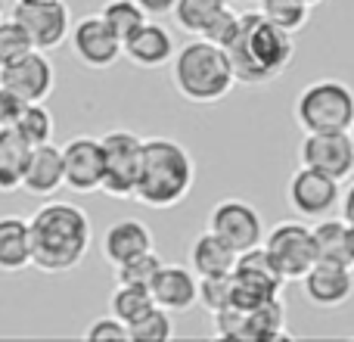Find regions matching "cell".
<instances>
[{
  "label": "cell",
  "instance_id": "obj_30",
  "mask_svg": "<svg viewBox=\"0 0 354 342\" xmlns=\"http://www.w3.org/2000/svg\"><path fill=\"white\" fill-rule=\"evenodd\" d=\"M100 16L106 19V25H109V28L115 31L122 41H124V37H131L149 19L137 0H106Z\"/></svg>",
  "mask_w": 354,
  "mask_h": 342
},
{
  "label": "cell",
  "instance_id": "obj_9",
  "mask_svg": "<svg viewBox=\"0 0 354 342\" xmlns=\"http://www.w3.org/2000/svg\"><path fill=\"white\" fill-rule=\"evenodd\" d=\"M68 47H72V56L81 62L84 69H93V72H103V69H112L118 60L124 56L122 50V37L106 25V19L100 16H81L78 22H72V31H68Z\"/></svg>",
  "mask_w": 354,
  "mask_h": 342
},
{
  "label": "cell",
  "instance_id": "obj_19",
  "mask_svg": "<svg viewBox=\"0 0 354 342\" xmlns=\"http://www.w3.org/2000/svg\"><path fill=\"white\" fill-rule=\"evenodd\" d=\"M59 187H66V165H62V147L53 141L35 143L25 162L22 190L31 196H53Z\"/></svg>",
  "mask_w": 354,
  "mask_h": 342
},
{
  "label": "cell",
  "instance_id": "obj_32",
  "mask_svg": "<svg viewBox=\"0 0 354 342\" xmlns=\"http://www.w3.org/2000/svg\"><path fill=\"white\" fill-rule=\"evenodd\" d=\"M131 339L134 342H165L174 336V324H171V312H165L162 305H156L153 312H147L140 321L128 327Z\"/></svg>",
  "mask_w": 354,
  "mask_h": 342
},
{
  "label": "cell",
  "instance_id": "obj_25",
  "mask_svg": "<svg viewBox=\"0 0 354 342\" xmlns=\"http://www.w3.org/2000/svg\"><path fill=\"white\" fill-rule=\"evenodd\" d=\"M286 305L280 296L264 299L249 308V330H245V342H277L286 339Z\"/></svg>",
  "mask_w": 354,
  "mask_h": 342
},
{
  "label": "cell",
  "instance_id": "obj_4",
  "mask_svg": "<svg viewBox=\"0 0 354 342\" xmlns=\"http://www.w3.org/2000/svg\"><path fill=\"white\" fill-rule=\"evenodd\" d=\"M171 81L174 91L187 103L212 106L233 91L236 75H233L230 56L224 47L205 41V37H196V41L177 47L171 60Z\"/></svg>",
  "mask_w": 354,
  "mask_h": 342
},
{
  "label": "cell",
  "instance_id": "obj_46",
  "mask_svg": "<svg viewBox=\"0 0 354 342\" xmlns=\"http://www.w3.org/2000/svg\"><path fill=\"white\" fill-rule=\"evenodd\" d=\"M351 252H354V243H351Z\"/></svg>",
  "mask_w": 354,
  "mask_h": 342
},
{
  "label": "cell",
  "instance_id": "obj_33",
  "mask_svg": "<svg viewBox=\"0 0 354 342\" xmlns=\"http://www.w3.org/2000/svg\"><path fill=\"white\" fill-rule=\"evenodd\" d=\"M28 50H35V44H31L28 31L22 28V22L12 19V16L0 19V66H6V62L25 56Z\"/></svg>",
  "mask_w": 354,
  "mask_h": 342
},
{
  "label": "cell",
  "instance_id": "obj_38",
  "mask_svg": "<svg viewBox=\"0 0 354 342\" xmlns=\"http://www.w3.org/2000/svg\"><path fill=\"white\" fill-rule=\"evenodd\" d=\"M22 100L16 97L12 91H6V87H0V128H12L19 118V112H22Z\"/></svg>",
  "mask_w": 354,
  "mask_h": 342
},
{
  "label": "cell",
  "instance_id": "obj_6",
  "mask_svg": "<svg viewBox=\"0 0 354 342\" xmlns=\"http://www.w3.org/2000/svg\"><path fill=\"white\" fill-rule=\"evenodd\" d=\"M103 143V193L112 199H134L137 181H140V165H143V137L128 128L106 131L100 137Z\"/></svg>",
  "mask_w": 354,
  "mask_h": 342
},
{
  "label": "cell",
  "instance_id": "obj_5",
  "mask_svg": "<svg viewBox=\"0 0 354 342\" xmlns=\"http://www.w3.org/2000/svg\"><path fill=\"white\" fill-rule=\"evenodd\" d=\"M354 122V91L345 81H311L295 100V125L301 131H348Z\"/></svg>",
  "mask_w": 354,
  "mask_h": 342
},
{
  "label": "cell",
  "instance_id": "obj_21",
  "mask_svg": "<svg viewBox=\"0 0 354 342\" xmlns=\"http://www.w3.org/2000/svg\"><path fill=\"white\" fill-rule=\"evenodd\" d=\"M314 233V246H317V262H336V264H348L354 268V227L339 215V218H317V224L311 227Z\"/></svg>",
  "mask_w": 354,
  "mask_h": 342
},
{
  "label": "cell",
  "instance_id": "obj_39",
  "mask_svg": "<svg viewBox=\"0 0 354 342\" xmlns=\"http://www.w3.org/2000/svg\"><path fill=\"white\" fill-rule=\"evenodd\" d=\"M137 3L143 6V12H147V16L159 19V16H168V12L174 10L177 0H137Z\"/></svg>",
  "mask_w": 354,
  "mask_h": 342
},
{
  "label": "cell",
  "instance_id": "obj_8",
  "mask_svg": "<svg viewBox=\"0 0 354 342\" xmlns=\"http://www.w3.org/2000/svg\"><path fill=\"white\" fill-rule=\"evenodd\" d=\"M264 249L277 262L286 280H301L317 264V246L314 233L301 221H280L274 231L264 233Z\"/></svg>",
  "mask_w": 354,
  "mask_h": 342
},
{
  "label": "cell",
  "instance_id": "obj_20",
  "mask_svg": "<svg viewBox=\"0 0 354 342\" xmlns=\"http://www.w3.org/2000/svg\"><path fill=\"white\" fill-rule=\"evenodd\" d=\"M149 249H153V231L137 218L115 221V224L103 233V255L112 268L124 264L134 255H143V252H149Z\"/></svg>",
  "mask_w": 354,
  "mask_h": 342
},
{
  "label": "cell",
  "instance_id": "obj_44",
  "mask_svg": "<svg viewBox=\"0 0 354 342\" xmlns=\"http://www.w3.org/2000/svg\"><path fill=\"white\" fill-rule=\"evenodd\" d=\"M348 137H351V143H354V122H351V128H348Z\"/></svg>",
  "mask_w": 354,
  "mask_h": 342
},
{
  "label": "cell",
  "instance_id": "obj_40",
  "mask_svg": "<svg viewBox=\"0 0 354 342\" xmlns=\"http://www.w3.org/2000/svg\"><path fill=\"white\" fill-rule=\"evenodd\" d=\"M339 215H342V218L354 227V181L342 190V199H339Z\"/></svg>",
  "mask_w": 354,
  "mask_h": 342
},
{
  "label": "cell",
  "instance_id": "obj_14",
  "mask_svg": "<svg viewBox=\"0 0 354 342\" xmlns=\"http://www.w3.org/2000/svg\"><path fill=\"white\" fill-rule=\"evenodd\" d=\"M12 19L22 22L35 50H44V53L62 47L68 41V31H72V16H68L66 0H56V3H16Z\"/></svg>",
  "mask_w": 354,
  "mask_h": 342
},
{
  "label": "cell",
  "instance_id": "obj_3",
  "mask_svg": "<svg viewBox=\"0 0 354 342\" xmlns=\"http://www.w3.org/2000/svg\"><path fill=\"white\" fill-rule=\"evenodd\" d=\"M193 183H196V165L183 143L171 141V137L143 141V165L134 193V199L140 206L156 208V212L174 208L189 196Z\"/></svg>",
  "mask_w": 354,
  "mask_h": 342
},
{
  "label": "cell",
  "instance_id": "obj_11",
  "mask_svg": "<svg viewBox=\"0 0 354 342\" xmlns=\"http://www.w3.org/2000/svg\"><path fill=\"white\" fill-rule=\"evenodd\" d=\"M301 165L330 174L336 181H348L354 171V143L348 131H308L299 147Z\"/></svg>",
  "mask_w": 354,
  "mask_h": 342
},
{
  "label": "cell",
  "instance_id": "obj_37",
  "mask_svg": "<svg viewBox=\"0 0 354 342\" xmlns=\"http://www.w3.org/2000/svg\"><path fill=\"white\" fill-rule=\"evenodd\" d=\"M84 339L87 342H122V339H131V330L124 321H118L115 314H109V318L93 321V324L84 330Z\"/></svg>",
  "mask_w": 354,
  "mask_h": 342
},
{
  "label": "cell",
  "instance_id": "obj_35",
  "mask_svg": "<svg viewBox=\"0 0 354 342\" xmlns=\"http://www.w3.org/2000/svg\"><path fill=\"white\" fill-rule=\"evenodd\" d=\"M214 321V336L218 339H239L245 342V330H249V308L227 305L212 314Z\"/></svg>",
  "mask_w": 354,
  "mask_h": 342
},
{
  "label": "cell",
  "instance_id": "obj_15",
  "mask_svg": "<svg viewBox=\"0 0 354 342\" xmlns=\"http://www.w3.org/2000/svg\"><path fill=\"white\" fill-rule=\"evenodd\" d=\"M62 165H66V187L75 193H97L103 187V143L100 137L78 134L62 147Z\"/></svg>",
  "mask_w": 354,
  "mask_h": 342
},
{
  "label": "cell",
  "instance_id": "obj_29",
  "mask_svg": "<svg viewBox=\"0 0 354 342\" xmlns=\"http://www.w3.org/2000/svg\"><path fill=\"white\" fill-rule=\"evenodd\" d=\"M12 128H16L19 134H22V141H28L31 147H35V143H47V141H53L56 122H53V112H50L44 103H25Z\"/></svg>",
  "mask_w": 354,
  "mask_h": 342
},
{
  "label": "cell",
  "instance_id": "obj_7",
  "mask_svg": "<svg viewBox=\"0 0 354 342\" xmlns=\"http://www.w3.org/2000/svg\"><path fill=\"white\" fill-rule=\"evenodd\" d=\"M283 271L268 255L264 246H252V249L239 252L236 264H233V305L252 308L264 299H274L283 293Z\"/></svg>",
  "mask_w": 354,
  "mask_h": 342
},
{
  "label": "cell",
  "instance_id": "obj_1",
  "mask_svg": "<svg viewBox=\"0 0 354 342\" xmlns=\"http://www.w3.org/2000/svg\"><path fill=\"white\" fill-rule=\"evenodd\" d=\"M31 268L44 274H68L87 258L93 243V224L75 202L50 199L28 218Z\"/></svg>",
  "mask_w": 354,
  "mask_h": 342
},
{
  "label": "cell",
  "instance_id": "obj_17",
  "mask_svg": "<svg viewBox=\"0 0 354 342\" xmlns=\"http://www.w3.org/2000/svg\"><path fill=\"white\" fill-rule=\"evenodd\" d=\"M122 50L134 66L162 69V66H171V60L177 53V44H174V35L165 28V25L156 22V19H147L134 35L122 41Z\"/></svg>",
  "mask_w": 354,
  "mask_h": 342
},
{
  "label": "cell",
  "instance_id": "obj_12",
  "mask_svg": "<svg viewBox=\"0 0 354 342\" xmlns=\"http://www.w3.org/2000/svg\"><path fill=\"white\" fill-rule=\"evenodd\" d=\"M0 87L12 91L22 103H44L56 87L53 62L44 50H28L25 56L0 66Z\"/></svg>",
  "mask_w": 354,
  "mask_h": 342
},
{
  "label": "cell",
  "instance_id": "obj_42",
  "mask_svg": "<svg viewBox=\"0 0 354 342\" xmlns=\"http://www.w3.org/2000/svg\"><path fill=\"white\" fill-rule=\"evenodd\" d=\"M233 3H249L252 6V3H258V0H233Z\"/></svg>",
  "mask_w": 354,
  "mask_h": 342
},
{
  "label": "cell",
  "instance_id": "obj_34",
  "mask_svg": "<svg viewBox=\"0 0 354 342\" xmlns=\"http://www.w3.org/2000/svg\"><path fill=\"white\" fill-rule=\"evenodd\" d=\"M199 302H202V308H205L208 314L233 305V271L230 274L199 277Z\"/></svg>",
  "mask_w": 354,
  "mask_h": 342
},
{
  "label": "cell",
  "instance_id": "obj_23",
  "mask_svg": "<svg viewBox=\"0 0 354 342\" xmlns=\"http://www.w3.org/2000/svg\"><path fill=\"white\" fill-rule=\"evenodd\" d=\"M239 252L227 246L214 231H202L189 246V268L199 277H214V274H230L236 264Z\"/></svg>",
  "mask_w": 354,
  "mask_h": 342
},
{
  "label": "cell",
  "instance_id": "obj_24",
  "mask_svg": "<svg viewBox=\"0 0 354 342\" xmlns=\"http://www.w3.org/2000/svg\"><path fill=\"white\" fill-rule=\"evenodd\" d=\"M28 153H31V143L22 141V134L16 128H0V193L22 190Z\"/></svg>",
  "mask_w": 354,
  "mask_h": 342
},
{
  "label": "cell",
  "instance_id": "obj_10",
  "mask_svg": "<svg viewBox=\"0 0 354 342\" xmlns=\"http://www.w3.org/2000/svg\"><path fill=\"white\" fill-rule=\"evenodd\" d=\"M286 199H289V208H292L299 218H314V221L326 218V215H333L339 208L342 181L301 165L292 177H289Z\"/></svg>",
  "mask_w": 354,
  "mask_h": 342
},
{
  "label": "cell",
  "instance_id": "obj_45",
  "mask_svg": "<svg viewBox=\"0 0 354 342\" xmlns=\"http://www.w3.org/2000/svg\"><path fill=\"white\" fill-rule=\"evenodd\" d=\"M0 19H3V0H0Z\"/></svg>",
  "mask_w": 354,
  "mask_h": 342
},
{
  "label": "cell",
  "instance_id": "obj_36",
  "mask_svg": "<svg viewBox=\"0 0 354 342\" xmlns=\"http://www.w3.org/2000/svg\"><path fill=\"white\" fill-rule=\"evenodd\" d=\"M236 35H239V12L230 10V3H227L224 10H221L218 16L208 22V28L202 31L199 37H205V41L218 44V47H227V44H230Z\"/></svg>",
  "mask_w": 354,
  "mask_h": 342
},
{
  "label": "cell",
  "instance_id": "obj_43",
  "mask_svg": "<svg viewBox=\"0 0 354 342\" xmlns=\"http://www.w3.org/2000/svg\"><path fill=\"white\" fill-rule=\"evenodd\" d=\"M305 3L308 6H317V3H324V0H305Z\"/></svg>",
  "mask_w": 354,
  "mask_h": 342
},
{
  "label": "cell",
  "instance_id": "obj_27",
  "mask_svg": "<svg viewBox=\"0 0 354 342\" xmlns=\"http://www.w3.org/2000/svg\"><path fill=\"white\" fill-rule=\"evenodd\" d=\"M227 3H230V0H177L171 16L180 31L199 37L202 31L208 28V22H212Z\"/></svg>",
  "mask_w": 354,
  "mask_h": 342
},
{
  "label": "cell",
  "instance_id": "obj_28",
  "mask_svg": "<svg viewBox=\"0 0 354 342\" xmlns=\"http://www.w3.org/2000/svg\"><path fill=\"white\" fill-rule=\"evenodd\" d=\"M258 12L289 35L301 31L311 19V6L305 0H258Z\"/></svg>",
  "mask_w": 354,
  "mask_h": 342
},
{
  "label": "cell",
  "instance_id": "obj_16",
  "mask_svg": "<svg viewBox=\"0 0 354 342\" xmlns=\"http://www.w3.org/2000/svg\"><path fill=\"white\" fill-rule=\"evenodd\" d=\"M354 268L336 262H317L305 277L301 287L311 305L317 308H339L354 296Z\"/></svg>",
  "mask_w": 354,
  "mask_h": 342
},
{
  "label": "cell",
  "instance_id": "obj_18",
  "mask_svg": "<svg viewBox=\"0 0 354 342\" xmlns=\"http://www.w3.org/2000/svg\"><path fill=\"white\" fill-rule=\"evenodd\" d=\"M149 289H153L156 305H162L171 314H183L193 305H199V274L189 264H162Z\"/></svg>",
  "mask_w": 354,
  "mask_h": 342
},
{
  "label": "cell",
  "instance_id": "obj_22",
  "mask_svg": "<svg viewBox=\"0 0 354 342\" xmlns=\"http://www.w3.org/2000/svg\"><path fill=\"white\" fill-rule=\"evenodd\" d=\"M31 264L28 221L22 215H0V271L19 274Z\"/></svg>",
  "mask_w": 354,
  "mask_h": 342
},
{
  "label": "cell",
  "instance_id": "obj_26",
  "mask_svg": "<svg viewBox=\"0 0 354 342\" xmlns=\"http://www.w3.org/2000/svg\"><path fill=\"white\" fill-rule=\"evenodd\" d=\"M156 308V299H153V289L149 287H134V283H118L115 293H112L109 299V312L115 314L118 321H124V324H134V321H140L147 312H153Z\"/></svg>",
  "mask_w": 354,
  "mask_h": 342
},
{
  "label": "cell",
  "instance_id": "obj_2",
  "mask_svg": "<svg viewBox=\"0 0 354 342\" xmlns=\"http://www.w3.org/2000/svg\"><path fill=\"white\" fill-rule=\"evenodd\" d=\"M236 84H270L289 69L295 56V41L289 31L277 28L258 10L239 12V35L227 44Z\"/></svg>",
  "mask_w": 354,
  "mask_h": 342
},
{
  "label": "cell",
  "instance_id": "obj_41",
  "mask_svg": "<svg viewBox=\"0 0 354 342\" xmlns=\"http://www.w3.org/2000/svg\"><path fill=\"white\" fill-rule=\"evenodd\" d=\"M16 3H56V0H16Z\"/></svg>",
  "mask_w": 354,
  "mask_h": 342
},
{
  "label": "cell",
  "instance_id": "obj_31",
  "mask_svg": "<svg viewBox=\"0 0 354 342\" xmlns=\"http://www.w3.org/2000/svg\"><path fill=\"white\" fill-rule=\"evenodd\" d=\"M162 255L156 249L143 252V255H134L128 258L124 264H115V280L118 283H134V287H149V283L156 280V274H159L162 268Z\"/></svg>",
  "mask_w": 354,
  "mask_h": 342
},
{
  "label": "cell",
  "instance_id": "obj_13",
  "mask_svg": "<svg viewBox=\"0 0 354 342\" xmlns=\"http://www.w3.org/2000/svg\"><path fill=\"white\" fill-rule=\"evenodd\" d=\"M208 231H214L227 246L245 252L264 243V221L252 202L245 199H221L208 215Z\"/></svg>",
  "mask_w": 354,
  "mask_h": 342
}]
</instances>
